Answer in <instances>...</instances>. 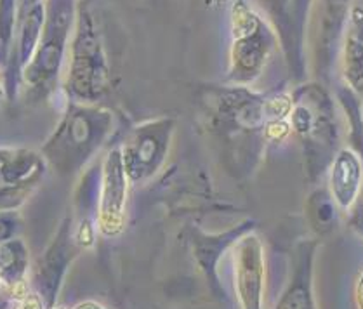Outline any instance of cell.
Wrapping results in <instances>:
<instances>
[{"mask_svg":"<svg viewBox=\"0 0 363 309\" xmlns=\"http://www.w3.org/2000/svg\"><path fill=\"white\" fill-rule=\"evenodd\" d=\"M275 44L272 30L242 0L233 7V49L231 75L238 80H252L259 75L264 61Z\"/></svg>","mask_w":363,"mask_h":309,"instance_id":"obj_1","label":"cell"},{"mask_svg":"<svg viewBox=\"0 0 363 309\" xmlns=\"http://www.w3.org/2000/svg\"><path fill=\"white\" fill-rule=\"evenodd\" d=\"M363 184V165L360 154L353 150H341L332 158L330 195L342 210H350L357 202Z\"/></svg>","mask_w":363,"mask_h":309,"instance_id":"obj_2","label":"cell"},{"mask_svg":"<svg viewBox=\"0 0 363 309\" xmlns=\"http://www.w3.org/2000/svg\"><path fill=\"white\" fill-rule=\"evenodd\" d=\"M237 283L243 309H259L262 285V256L259 242L247 238L238 254Z\"/></svg>","mask_w":363,"mask_h":309,"instance_id":"obj_3","label":"cell"},{"mask_svg":"<svg viewBox=\"0 0 363 309\" xmlns=\"http://www.w3.org/2000/svg\"><path fill=\"white\" fill-rule=\"evenodd\" d=\"M342 67L347 87L363 92V7L354 6L346 19Z\"/></svg>","mask_w":363,"mask_h":309,"instance_id":"obj_4","label":"cell"},{"mask_svg":"<svg viewBox=\"0 0 363 309\" xmlns=\"http://www.w3.org/2000/svg\"><path fill=\"white\" fill-rule=\"evenodd\" d=\"M269 4L273 7L277 28L281 33V42L289 56H292L301 49L310 0H269Z\"/></svg>","mask_w":363,"mask_h":309,"instance_id":"obj_5","label":"cell"},{"mask_svg":"<svg viewBox=\"0 0 363 309\" xmlns=\"http://www.w3.org/2000/svg\"><path fill=\"white\" fill-rule=\"evenodd\" d=\"M118 153H111L106 165V189L103 196V218L104 224L113 231V226L121 224L123 196H125V183H123L122 165L118 162Z\"/></svg>","mask_w":363,"mask_h":309,"instance_id":"obj_6","label":"cell"},{"mask_svg":"<svg viewBox=\"0 0 363 309\" xmlns=\"http://www.w3.org/2000/svg\"><path fill=\"white\" fill-rule=\"evenodd\" d=\"M354 215H353V224L354 227H358V231L363 235V184H362V189H360V195H358L357 202H354Z\"/></svg>","mask_w":363,"mask_h":309,"instance_id":"obj_7","label":"cell"},{"mask_svg":"<svg viewBox=\"0 0 363 309\" xmlns=\"http://www.w3.org/2000/svg\"><path fill=\"white\" fill-rule=\"evenodd\" d=\"M357 303L358 308L363 309V275L360 276V281L357 285Z\"/></svg>","mask_w":363,"mask_h":309,"instance_id":"obj_8","label":"cell"}]
</instances>
